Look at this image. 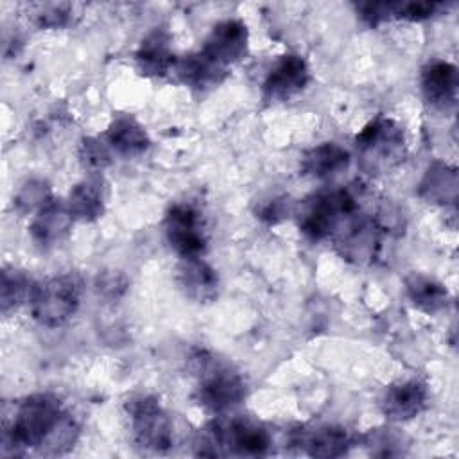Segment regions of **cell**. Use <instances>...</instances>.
I'll return each mask as SVG.
<instances>
[{
	"mask_svg": "<svg viewBox=\"0 0 459 459\" xmlns=\"http://www.w3.org/2000/svg\"><path fill=\"white\" fill-rule=\"evenodd\" d=\"M199 455H265L271 446L267 429L247 416H222L213 420L195 439Z\"/></svg>",
	"mask_w": 459,
	"mask_h": 459,
	"instance_id": "cell-1",
	"label": "cell"
},
{
	"mask_svg": "<svg viewBox=\"0 0 459 459\" xmlns=\"http://www.w3.org/2000/svg\"><path fill=\"white\" fill-rule=\"evenodd\" d=\"M63 416L65 411L59 398L50 393H34L23 398L14 412L11 427L4 430L2 452L7 446H13L14 454L22 448L39 450Z\"/></svg>",
	"mask_w": 459,
	"mask_h": 459,
	"instance_id": "cell-2",
	"label": "cell"
},
{
	"mask_svg": "<svg viewBox=\"0 0 459 459\" xmlns=\"http://www.w3.org/2000/svg\"><path fill=\"white\" fill-rule=\"evenodd\" d=\"M190 368L197 377L194 398L212 412H226L238 405L247 393L244 378L228 364L206 351L190 357Z\"/></svg>",
	"mask_w": 459,
	"mask_h": 459,
	"instance_id": "cell-3",
	"label": "cell"
},
{
	"mask_svg": "<svg viewBox=\"0 0 459 459\" xmlns=\"http://www.w3.org/2000/svg\"><path fill=\"white\" fill-rule=\"evenodd\" d=\"M357 210V197L350 190H323L310 195L301 204L299 228L314 240L335 237L355 217Z\"/></svg>",
	"mask_w": 459,
	"mask_h": 459,
	"instance_id": "cell-4",
	"label": "cell"
},
{
	"mask_svg": "<svg viewBox=\"0 0 459 459\" xmlns=\"http://www.w3.org/2000/svg\"><path fill=\"white\" fill-rule=\"evenodd\" d=\"M360 167L380 174L396 167L405 156L403 129L387 117H375L355 138Z\"/></svg>",
	"mask_w": 459,
	"mask_h": 459,
	"instance_id": "cell-5",
	"label": "cell"
},
{
	"mask_svg": "<svg viewBox=\"0 0 459 459\" xmlns=\"http://www.w3.org/2000/svg\"><path fill=\"white\" fill-rule=\"evenodd\" d=\"M81 281L75 274L52 276L36 285L30 299L32 317L48 328L65 325L79 308Z\"/></svg>",
	"mask_w": 459,
	"mask_h": 459,
	"instance_id": "cell-6",
	"label": "cell"
},
{
	"mask_svg": "<svg viewBox=\"0 0 459 459\" xmlns=\"http://www.w3.org/2000/svg\"><path fill=\"white\" fill-rule=\"evenodd\" d=\"M127 414L134 441L151 452H165L172 446V423L154 396H136L127 402Z\"/></svg>",
	"mask_w": 459,
	"mask_h": 459,
	"instance_id": "cell-7",
	"label": "cell"
},
{
	"mask_svg": "<svg viewBox=\"0 0 459 459\" xmlns=\"http://www.w3.org/2000/svg\"><path fill=\"white\" fill-rule=\"evenodd\" d=\"M165 237L170 247L183 256H201L206 249V235L201 212L190 203H176L167 210Z\"/></svg>",
	"mask_w": 459,
	"mask_h": 459,
	"instance_id": "cell-8",
	"label": "cell"
},
{
	"mask_svg": "<svg viewBox=\"0 0 459 459\" xmlns=\"http://www.w3.org/2000/svg\"><path fill=\"white\" fill-rule=\"evenodd\" d=\"M385 230L377 221V217H359L355 215L337 235L335 246L342 258L364 265L371 264L382 247V233Z\"/></svg>",
	"mask_w": 459,
	"mask_h": 459,
	"instance_id": "cell-9",
	"label": "cell"
},
{
	"mask_svg": "<svg viewBox=\"0 0 459 459\" xmlns=\"http://www.w3.org/2000/svg\"><path fill=\"white\" fill-rule=\"evenodd\" d=\"M201 52L222 68L240 61L247 52L246 23L235 18L219 22L206 36Z\"/></svg>",
	"mask_w": 459,
	"mask_h": 459,
	"instance_id": "cell-10",
	"label": "cell"
},
{
	"mask_svg": "<svg viewBox=\"0 0 459 459\" xmlns=\"http://www.w3.org/2000/svg\"><path fill=\"white\" fill-rule=\"evenodd\" d=\"M310 81L307 61L298 54L281 56L267 72L264 81L265 100H285L305 90Z\"/></svg>",
	"mask_w": 459,
	"mask_h": 459,
	"instance_id": "cell-11",
	"label": "cell"
},
{
	"mask_svg": "<svg viewBox=\"0 0 459 459\" xmlns=\"http://www.w3.org/2000/svg\"><path fill=\"white\" fill-rule=\"evenodd\" d=\"M176 280L195 303H212L219 294V276L201 256H183L176 265Z\"/></svg>",
	"mask_w": 459,
	"mask_h": 459,
	"instance_id": "cell-12",
	"label": "cell"
},
{
	"mask_svg": "<svg viewBox=\"0 0 459 459\" xmlns=\"http://www.w3.org/2000/svg\"><path fill=\"white\" fill-rule=\"evenodd\" d=\"M427 398L429 391L421 380H400L385 389L380 409L391 421H407L425 409Z\"/></svg>",
	"mask_w": 459,
	"mask_h": 459,
	"instance_id": "cell-13",
	"label": "cell"
},
{
	"mask_svg": "<svg viewBox=\"0 0 459 459\" xmlns=\"http://www.w3.org/2000/svg\"><path fill=\"white\" fill-rule=\"evenodd\" d=\"M457 68L448 61H430L421 68V91L425 100L439 109L448 111L457 100Z\"/></svg>",
	"mask_w": 459,
	"mask_h": 459,
	"instance_id": "cell-14",
	"label": "cell"
},
{
	"mask_svg": "<svg viewBox=\"0 0 459 459\" xmlns=\"http://www.w3.org/2000/svg\"><path fill=\"white\" fill-rule=\"evenodd\" d=\"M72 222L74 217L70 215L66 203L50 199L34 213L29 231L39 247H54L68 237Z\"/></svg>",
	"mask_w": 459,
	"mask_h": 459,
	"instance_id": "cell-15",
	"label": "cell"
},
{
	"mask_svg": "<svg viewBox=\"0 0 459 459\" xmlns=\"http://www.w3.org/2000/svg\"><path fill=\"white\" fill-rule=\"evenodd\" d=\"M353 443V436L339 425H319L301 430L296 437V445L312 457H341L348 454Z\"/></svg>",
	"mask_w": 459,
	"mask_h": 459,
	"instance_id": "cell-16",
	"label": "cell"
},
{
	"mask_svg": "<svg viewBox=\"0 0 459 459\" xmlns=\"http://www.w3.org/2000/svg\"><path fill=\"white\" fill-rule=\"evenodd\" d=\"M136 68L149 77H161L174 68L176 59L170 48V36L165 29L151 30L134 54Z\"/></svg>",
	"mask_w": 459,
	"mask_h": 459,
	"instance_id": "cell-17",
	"label": "cell"
},
{
	"mask_svg": "<svg viewBox=\"0 0 459 459\" xmlns=\"http://www.w3.org/2000/svg\"><path fill=\"white\" fill-rule=\"evenodd\" d=\"M66 208L74 221L91 222L102 217L106 208V186L100 176L79 181L68 194Z\"/></svg>",
	"mask_w": 459,
	"mask_h": 459,
	"instance_id": "cell-18",
	"label": "cell"
},
{
	"mask_svg": "<svg viewBox=\"0 0 459 459\" xmlns=\"http://www.w3.org/2000/svg\"><path fill=\"white\" fill-rule=\"evenodd\" d=\"M457 170L443 161H434L425 170L418 194L432 204H454L457 201Z\"/></svg>",
	"mask_w": 459,
	"mask_h": 459,
	"instance_id": "cell-19",
	"label": "cell"
},
{
	"mask_svg": "<svg viewBox=\"0 0 459 459\" xmlns=\"http://www.w3.org/2000/svg\"><path fill=\"white\" fill-rule=\"evenodd\" d=\"M106 143L120 156L133 158L147 151L151 140L145 129L133 117L115 118L106 131Z\"/></svg>",
	"mask_w": 459,
	"mask_h": 459,
	"instance_id": "cell-20",
	"label": "cell"
},
{
	"mask_svg": "<svg viewBox=\"0 0 459 459\" xmlns=\"http://www.w3.org/2000/svg\"><path fill=\"white\" fill-rule=\"evenodd\" d=\"M350 163V154L344 147L325 142L308 149L301 158V170L312 178H330L344 170Z\"/></svg>",
	"mask_w": 459,
	"mask_h": 459,
	"instance_id": "cell-21",
	"label": "cell"
},
{
	"mask_svg": "<svg viewBox=\"0 0 459 459\" xmlns=\"http://www.w3.org/2000/svg\"><path fill=\"white\" fill-rule=\"evenodd\" d=\"M405 292L414 307L429 314L446 308L450 301V296L445 285L421 273H411L405 278Z\"/></svg>",
	"mask_w": 459,
	"mask_h": 459,
	"instance_id": "cell-22",
	"label": "cell"
},
{
	"mask_svg": "<svg viewBox=\"0 0 459 459\" xmlns=\"http://www.w3.org/2000/svg\"><path fill=\"white\" fill-rule=\"evenodd\" d=\"M172 70H176L178 77L185 84L199 90L219 84L226 75V68L210 61L203 52L188 54L181 59H176V65Z\"/></svg>",
	"mask_w": 459,
	"mask_h": 459,
	"instance_id": "cell-23",
	"label": "cell"
},
{
	"mask_svg": "<svg viewBox=\"0 0 459 459\" xmlns=\"http://www.w3.org/2000/svg\"><path fill=\"white\" fill-rule=\"evenodd\" d=\"M36 285L38 283L32 281L30 276H27L23 271L4 269L2 285H0L2 314H9L18 307H22L23 303H30Z\"/></svg>",
	"mask_w": 459,
	"mask_h": 459,
	"instance_id": "cell-24",
	"label": "cell"
},
{
	"mask_svg": "<svg viewBox=\"0 0 459 459\" xmlns=\"http://www.w3.org/2000/svg\"><path fill=\"white\" fill-rule=\"evenodd\" d=\"M50 199H52V194H50V186H48L47 181H43V179H29L16 192L14 206L22 213H27V212H34L36 213Z\"/></svg>",
	"mask_w": 459,
	"mask_h": 459,
	"instance_id": "cell-25",
	"label": "cell"
},
{
	"mask_svg": "<svg viewBox=\"0 0 459 459\" xmlns=\"http://www.w3.org/2000/svg\"><path fill=\"white\" fill-rule=\"evenodd\" d=\"M77 436H79L77 423L74 421V418L70 414L65 412V416L61 418L57 427L52 430V434L48 436V439L43 443V446L39 450L43 454H50V455L65 454L74 446V443L77 441Z\"/></svg>",
	"mask_w": 459,
	"mask_h": 459,
	"instance_id": "cell-26",
	"label": "cell"
},
{
	"mask_svg": "<svg viewBox=\"0 0 459 459\" xmlns=\"http://www.w3.org/2000/svg\"><path fill=\"white\" fill-rule=\"evenodd\" d=\"M364 446L369 450L371 455L389 457L403 454L402 448V436L394 432V429H375L362 436Z\"/></svg>",
	"mask_w": 459,
	"mask_h": 459,
	"instance_id": "cell-27",
	"label": "cell"
},
{
	"mask_svg": "<svg viewBox=\"0 0 459 459\" xmlns=\"http://www.w3.org/2000/svg\"><path fill=\"white\" fill-rule=\"evenodd\" d=\"M108 147L109 145L99 138H84L79 149V158L82 167L91 172L104 170L111 163V154Z\"/></svg>",
	"mask_w": 459,
	"mask_h": 459,
	"instance_id": "cell-28",
	"label": "cell"
},
{
	"mask_svg": "<svg viewBox=\"0 0 459 459\" xmlns=\"http://www.w3.org/2000/svg\"><path fill=\"white\" fill-rule=\"evenodd\" d=\"M441 7L437 2H393V18L418 22L434 16Z\"/></svg>",
	"mask_w": 459,
	"mask_h": 459,
	"instance_id": "cell-29",
	"label": "cell"
},
{
	"mask_svg": "<svg viewBox=\"0 0 459 459\" xmlns=\"http://www.w3.org/2000/svg\"><path fill=\"white\" fill-rule=\"evenodd\" d=\"M36 20H38L39 27H47V29L63 27L70 20V5L68 4L39 5V11L36 13Z\"/></svg>",
	"mask_w": 459,
	"mask_h": 459,
	"instance_id": "cell-30",
	"label": "cell"
},
{
	"mask_svg": "<svg viewBox=\"0 0 459 459\" xmlns=\"http://www.w3.org/2000/svg\"><path fill=\"white\" fill-rule=\"evenodd\" d=\"M126 289V283L120 281V276L118 274H104L102 278H99V290L102 294H108V296H117V292L124 290Z\"/></svg>",
	"mask_w": 459,
	"mask_h": 459,
	"instance_id": "cell-31",
	"label": "cell"
},
{
	"mask_svg": "<svg viewBox=\"0 0 459 459\" xmlns=\"http://www.w3.org/2000/svg\"><path fill=\"white\" fill-rule=\"evenodd\" d=\"M283 213H285V210H283V201L274 199V201H269V203L264 206V210L260 212V217H262V219H267L269 222H276Z\"/></svg>",
	"mask_w": 459,
	"mask_h": 459,
	"instance_id": "cell-32",
	"label": "cell"
}]
</instances>
